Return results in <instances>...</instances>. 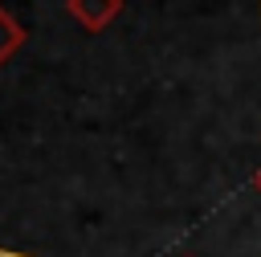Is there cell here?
I'll use <instances>...</instances> for the list:
<instances>
[{
  "instance_id": "2",
  "label": "cell",
  "mask_w": 261,
  "mask_h": 257,
  "mask_svg": "<svg viewBox=\"0 0 261 257\" xmlns=\"http://www.w3.org/2000/svg\"><path fill=\"white\" fill-rule=\"evenodd\" d=\"M20 45H24V29H20V20L0 4V65H4Z\"/></svg>"
},
{
  "instance_id": "3",
  "label": "cell",
  "mask_w": 261,
  "mask_h": 257,
  "mask_svg": "<svg viewBox=\"0 0 261 257\" xmlns=\"http://www.w3.org/2000/svg\"><path fill=\"white\" fill-rule=\"evenodd\" d=\"M257 188H261V171H257Z\"/></svg>"
},
{
  "instance_id": "1",
  "label": "cell",
  "mask_w": 261,
  "mask_h": 257,
  "mask_svg": "<svg viewBox=\"0 0 261 257\" xmlns=\"http://www.w3.org/2000/svg\"><path fill=\"white\" fill-rule=\"evenodd\" d=\"M65 8H69V16H73L82 29L102 33V29L122 12V0H65Z\"/></svg>"
}]
</instances>
